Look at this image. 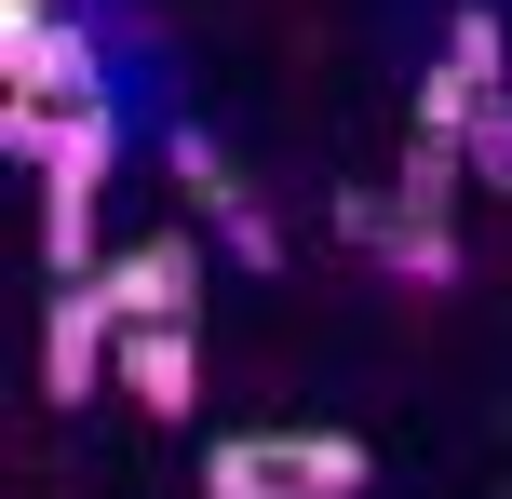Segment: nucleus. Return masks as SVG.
I'll list each match as a JSON object with an SVG mask.
<instances>
[{
    "instance_id": "nucleus-7",
    "label": "nucleus",
    "mask_w": 512,
    "mask_h": 499,
    "mask_svg": "<svg viewBox=\"0 0 512 499\" xmlns=\"http://www.w3.org/2000/svg\"><path fill=\"white\" fill-rule=\"evenodd\" d=\"M459 149H472L459 122H418V149H405V203L418 216H459Z\"/></svg>"
},
{
    "instance_id": "nucleus-9",
    "label": "nucleus",
    "mask_w": 512,
    "mask_h": 499,
    "mask_svg": "<svg viewBox=\"0 0 512 499\" xmlns=\"http://www.w3.org/2000/svg\"><path fill=\"white\" fill-rule=\"evenodd\" d=\"M54 135H68V108H41V95L0 108V149H14V162H54Z\"/></svg>"
},
{
    "instance_id": "nucleus-3",
    "label": "nucleus",
    "mask_w": 512,
    "mask_h": 499,
    "mask_svg": "<svg viewBox=\"0 0 512 499\" xmlns=\"http://www.w3.org/2000/svg\"><path fill=\"white\" fill-rule=\"evenodd\" d=\"M337 230H351V257H391L405 270V284H445V270H459V230H445V216H418V203H337Z\"/></svg>"
},
{
    "instance_id": "nucleus-8",
    "label": "nucleus",
    "mask_w": 512,
    "mask_h": 499,
    "mask_svg": "<svg viewBox=\"0 0 512 499\" xmlns=\"http://www.w3.org/2000/svg\"><path fill=\"white\" fill-rule=\"evenodd\" d=\"M472 176L512 189V95H472Z\"/></svg>"
},
{
    "instance_id": "nucleus-12",
    "label": "nucleus",
    "mask_w": 512,
    "mask_h": 499,
    "mask_svg": "<svg viewBox=\"0 0 512 499\" xmlns=\"http://www.w3.org/2000/svg\"><path fill=\"white\" fill-rule=\"evenodd\" d=\"M216 243H230V257H256V270L283 257V243H270V216H256V203H230V216H216Z\"/></svg>"
},
{
    "instance_id": "nucleus-6",
    "label": "nucleus",
    "mask_w": 512,
    "mask_h": 499,
    "mask_svg": "<svg viewBox=\"0 0 512 499\" xmlns=\"http://www.w3.org/2000/svg\"><path fill=\"white\" fill-rule=\"evenodd\" d=\"M41 243L68 284H95V176H41Z\"/></svg>"
},
{
    "instance_id": "nucleus-4",
    "label": "nucleus",
    "mask_w": 512,
    "mask_h": 499,
    "mask_svg": "<svg viewBox=\"0 0 512 499\" xmlns=\"http://www.w3.org/2000/svg\"><path fill=\"white\" fill-rule=\"evenodd\" d=\"M189 284H203V257H189L176 230H149L135 257H108V297H122V324H189Z\"/></svg>"
},
{
    "instance_id": "nucleus-11",
    "label": "nucleus",
    "mask_w": 512,
    "mask_h": 499,
    "mask_svg": "<svg viewBox=\"0 0 512 499\" xmlns=\"http://www.w3.org/2000/svg\"><path fill=\"white\" fill-rule=\"evenodd\" d=\"M445 68H459V81H486V95H499V27H486V14H459V41H445Z\"/></svg>"
},
{
    "instance_id": "nucleus-2",
    "label": "nucleus",
    "mask_w": 512,
    "mask_h": 499,
    "mask_svg": "<svg viewBox=\"0 0 512 499\" xmlns=\"http://www.w3.org/2000/svg\"><path fill=\"white\" fill-rule=\"evenodd\" d=\"M108 365H122V297H108V270H95V284H68V297H54V324H41V392L81 405Z\"/></svg>"
},
{
    "instance_id": "nucleus-10",
    "label": "nucleus",
    "mask_w": 512,
    "mask_h": 499,
    "mask_svg": "<svg viewBox=\"0 0 512 499\" xmlns=\"http://www.w3.org/2000/svg\"><path fill=\"white\" fill-rule=\"evenodd\" d=\"M176 189H189V203H203V216H230V203H243V189H230V162H216L203 135H176Z\"/></svg>"
},
{
    "instance_id": "nucleus-1",
    "label": "nucleus",
    "mask_w": 512,
    "mask_h": 499,
    "mask_svg": "<svg viewBox=\"0 0 512 499\" xmlns=\"http://www.w3.org/2000/svg\"><path fill=\"white\" fill-rule=\"evenodd\" d=\"M364 432H230L203 459V499H351Z\"/></svg>"
},
{
    "instance_id": "nucleus-5",
    "label": "nucleus",
    "mask_w": 512,
    "mask_h": 499,
    "mask_svg": "<svg viewBox=\"0 0 512 499\" xmlns=\"http://www.w3.org/2000/svg\"><path fill=\"white\" fill-rule=\"evenodd\" d=\"M122 378L149 419H189V324H122Z\"/></svg>"
}]
</instances>
